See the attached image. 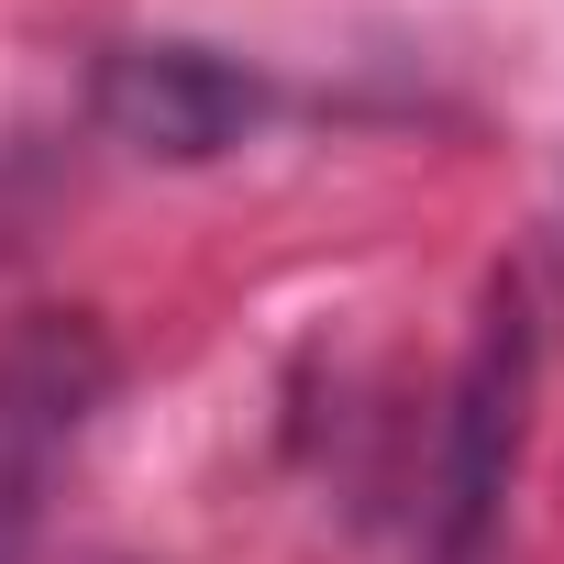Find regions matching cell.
Here are the masks:
<instances>
[{"instance_id":"1","label":"cell","mask_w":564,"mask_h":564,"mask_svg":"<svg viewBox=\"0 0 564 564\" xmlns=\"http://www.w3.org/2000/svg\"><path fill=\"white\" fill-rule=\"evenodd\" d=\"M531 388H542V333L520 276H487L454 399H443V443H432V509H421V564H498L509 542V487L531 454Z\"/></svg>"},{"instance_id":"2","label":"cell","mask_w":564,"mask_h":564,"mask_svg":"<svg viewBox=\"0 0 564 564\" xmlns=\"http://www.w3.org/2000/svg\"><path fill=\"white\" fill-rule=\"evenodd\" d=\"M100 388H111V344L78 311H34L0 344V564H23V542L45 520V487H56L67 443L89 432Z\"/></svg>"},{"instance_id":"3","label":"cell","mask_w":564,"mask_h":564,"mask_svg":"<svg viewBox=\"0 0 564 564\" xmlns=\"http://www.w3.org/2000/svg\"><path fill=\"white\" fill-rule=\"evenodd\" d=\"M265 78L210 56V45H122L100 67V122L111 144L155 155V166H199V155H232L254 122H265Z\"/></svg>"}]
</instances>
